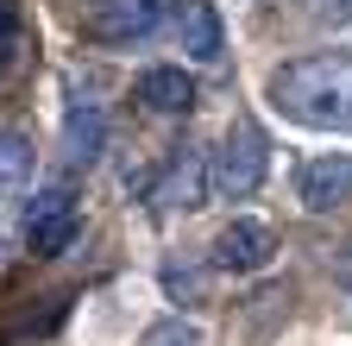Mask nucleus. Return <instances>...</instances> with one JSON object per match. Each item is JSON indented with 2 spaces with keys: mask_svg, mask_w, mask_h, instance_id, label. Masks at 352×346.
I'll use <instances>...</instances> for the list:
<instances>
[{
  "mask_svg": "<svg viewBox=\"0 0 352 346\" xmlns=\"http://www.w3.org/2000/svg\"><path fill=\"white\" fill-rule=\"evenodd\" d=\"M139 346H208V334H201L195 321H183V315H170V321L145 327V340H139Z\"/></svg>",
  "mask_w": 352,
  "mask_h": 346,
  "instance_id": "nucleus-12",
  "label": "nucleus"
},
{
  "mask_svg": "<svg viewBox=\"0 0 352 346\" xmlns=\"http://www.w3.org/2000/svg\"><path fill=\"white\" fill-rule=\"evenodd\" d=\"M264 170H271V145H264V133H258L252 120H233L227 139H220L214 158H208V189L220 202H245V195H258Z\"/></svg>",
  "mask_w": 352,
  "mask_h": 346,
  "instance_id": "nucleus-2",
  "label": "nucleus"
},
{
  "mask_svg": "<svg viewBox=\"0 0 352 346\" xmlns=\"http://www.w3.org/2000/svg\"><path fill=\"white\" fill-rule=\"evenodd\" d=\"M32 170H38V145L25 133H0V208H13L32 189Z\"/></svg>",
  "mask_w": 352,
  "mask_h": 346,
  "instance_id": "nucleus-10",
  "label": "nucleus"
},
{
  "mask_svg": "<svg viewBox=\"0 0 352 346\" xmlns=\"http://www.w3.org/2000/svg\"><path fill=\"white\" fill-rule=\"evenodd\" d=\"M139 95L151 113H164V120H183L189 107H195V82H189V69H176V63H157V69H145L139 76Z\"/></svg>",
  "mask_w": 352,
  "mask_h": 346,
  "instance_id": "nucleus-8",
  "label": "nucleus"
},
{
  "mask_svg": "<svg viewBox=\"0 0 352 346\" xmlns=\"http://www.w3.org/2000/svg\"><path fill=\"white\" fill-rule=\"evenodd\" d=\"M157 202H170V208H201V158L170 164V189H157Z\"/></svg>",
  "mask_w": 352,
  "mask_h": 346,
  "instance_id": "nucleus-11",
  "label": "nucleus"
},
{
  "mask_svg": "<svg viewBox=\"0 0 352 346\" xmlns=\"http://www.w3.org/2000/svg\"><path fill=\"white\" fill-rule=\"evenodd\" d=\"M164 19V0H101V13L88 19V38H101V45H132V38L157 32Z\"/></svg>",
  "mask_w": 352,
  "mask_h": 346,
  "instance_id": "nucleus-6",
  "label": "nucleus"
},
{
  "mask_svg": "<svg viewBox=\"0 0 352 346\" xmlns=\"http://www.w3.org/2000/svg\"><path fill=\"white\" fill-rule=\"evenodd\" d=\"M271 107L308 133H352V51H315L271 76Z\"/></svg>",
  "mask_w": 352,
  "mask_h": 346,
  "instance_id": "nucleus-1",
  "label": "nucleus"
},
{
  "mask_svg": "<svg viewBox=\"0 0 352 346\" xmlns=\"http://www.w3.org/2000/svg\"><path fill=\"white\" fill-rule=\"evenodd\" d=\"M308 7H315L321 19H333V25H346V19H352V0H308Z\"/></svg>",
  "mask_w": 352,
  "mask_h": 346,
  "instance_id": "nucleus-14",
  "label": "nucleus"
},
{
  "mask_svg": "<svg viewBox=\"0 0 352 346\" xmlns=\"http://www.w3.org/2000/svg\"><path fill=\"white\" fill-rule=\"evenodd\" d=\"M176 45H183L189 63H220L227 32H220V13L208 7V0H183V13H176Z\"/></svg>",
  "mask_w": 352,
  "mask_h": 346,
  "instance_id": "nucleus-7",
  "label": "nucleus"
},
{
  "mask_svg": "<svg viewBox=\"0 0 352 346\" xmlns=\"http://www.w3.org/2000/svg\"><path fill=\"white\" fill-rule=\"evenodd\" d=\"M101 139H107L101 107H95V101H76V107L63 113V151H69V164H76V170H88V164L101 158Z\"/></svg>",
  "mask_w": 352,
  "mask_h": 346,
  "instance_id": "nucleus-9",
  "label": "nucleus"
},
{
  "mask_svg": "<svg viewBox=\"0 0 352 346\" xmlns=\"http://www.w3.org/2000/svg\"><path fill=\"white\" fill-rule=\"evenodd\" d=\"M271 258H277V233L264 227V221H252V214L227 221V227H220V239H214V265H220V271H233V277L264 271Z\"/></svg>",
  "mask_w": 352,
  "mask_h": 346,
  "instance_id": "nucleus-4",
  "label": "nucleus"
},
{
  "mask_svg": "<svg viewBox=\"0 0 352 346\" xmlns=\"http://www.w3.org/2000/svg\"><path fill=\"white\" fill-rule=\"evenodd\" d=\"M13 32H19V7H13V0H0V57L13 51Z\"/></svg>",
  "mask_w": 352,
  "mask_h": 346,
  "instance_id": "nucleus-13",
  "label": "nucleus"
},
{
  "mask_svg": "<svg viewBox=\"0 0 352 346\" xmlns=\"http://www.w3.org/2000/svg\"><path fill=\"white\" fill-rule=\"evenodd\" d=\"M76 239V189L69 183H51V189H38L32 208H25V246L38 258H51Z\"/></svg>",
  "mask_w": 352,
  "mask_h": 346,
  "instance_id": "nucleus-3",
  "label": "nucleus"
},
{
  "mask_svg": "<svg viewBox=\"0 0 352 346\" xmlns=\"http://www.w3.org/2000/svg\"><path fill=\"white\" fill-rule=\"evenodd\" d=\"M296 195H302L308 214H333L340 202H352V151H321V158H308L302 177H296Z\"/></svg>",
  "mask_w": 352,
  "mask_h": 346,
  "instance_id": "nucleus-5",
  "label": "nucleus"
}]
</instances>
